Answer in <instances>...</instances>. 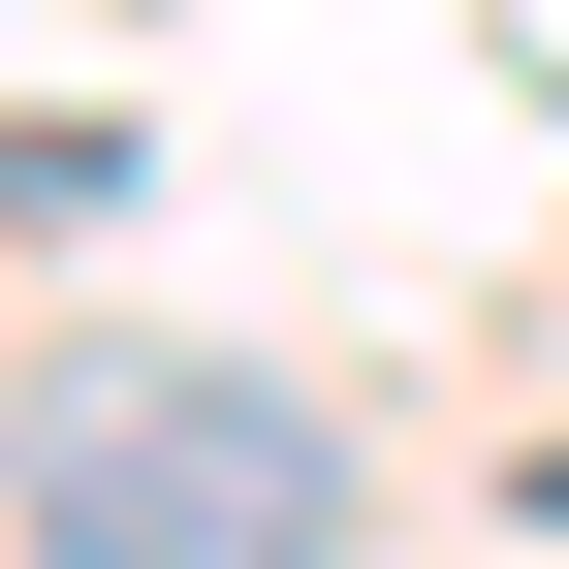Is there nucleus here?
Masks as SVG:
<instances>
[{
  "label": "nucleus",
  "mask_w": 569,
  "mask_h": 569,
  "mask_svg": "<svg viewBox=\"0 0 569 569\" xmlns=\"http://www.w3.org/2000/svg\"><path fill=\"white\" fill-rule=\"evenodd\" d=\"M0 538L32 569H317L348 538V443L253 380V348H63L0 411Z\"/></svg>",
  "instance_id": "f257e3e1"
}]
</instances>
